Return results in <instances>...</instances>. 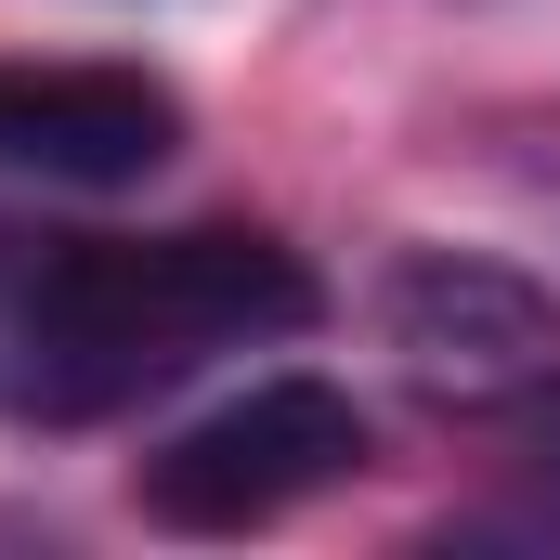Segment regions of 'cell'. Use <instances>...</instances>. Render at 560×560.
<instances>
[{"label":"cell","mask_w":560,"mask_h":560,"mask_svg":"<svg viewBox=\"0 0 560 560\" xmlns=\"http://www.w3.org/2000/svg\"><path fill=\"white\" fill-rule=\"evenodd\" d=\"M183 156V92L143 66H0V183L118 196Z\"/></svg>","instance_id":"277c9868"},{"label":"cell","mask_w":560,"mask_h":560,"mask_svg":"<svg viewBox=\"0 0 560 560\" xmlns=\"http://www.w3.org/2000/svg\"><path fill=\"white\" fill-rule=\"evenodd\" d=\"M378 339L430 418L509 430L522 456L560 443V287L495 248H405L378 275Z\"/></svg>","instance_id":"7a4b0ae2"},{"label":"cell","mask_w":560,"mask_h":560,"mask_svg":"<svg viewBox=\"0 0 560 560\" xmlns=\"http://www.w3.org/2000/svg\"><path fill=\"white\" fill-rule=\"evenodd\" d=\"M313 313H326L313 261L261 222H183V235L0 222V418L105 430L222 352L300 339Z\"/></svg>","instance_id":"6da1fadb"},{"label":"cell","mask_w":560,"mask_h":560,"mask_svg":"<svg viewBox=\"0 0 560 560\" xmlns=\"http://www.w3.org/2000/svg\"><path fill=\"white\" fill-rule=\"evenodd\" d=\"M365 456H378V430L339 378H248L235 405H209L131 469V509L156 535H261L287 509L339 495Z\"/></svg>","instance_id":"3957f363"}]
</instances>
